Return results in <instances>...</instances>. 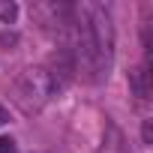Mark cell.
I'll return each mask as SVG.
<instances>
[{"label": "cell", "instance_id": "obj_1", "mask_svg": "<svg viewBox=\"0 0 153 153\" xmlns=\"http://www.w3.org/2000/svg\"><path fill=\"white\" fill-rule=\"evenodd\" d=\"M69 48L75 72L84 75V81L102 84L108 81L114 66V18L102 3H78L72 6L69 18Z\"/></svg>", "mask_w": 153, "mask_h": 153}, {"label": "cell", "instance_id": "obj_2", "mask_svg": "<svg viewBox=\"0 0 153 153\" xmlns=\"http://www.w3.org/2000/svg\"><path fill=\"white\" fill-rule=\"evenodd\" d=\"M60 90L63 87H60V81L54 78V75H51L48 66H30V69H24L18 78H15L12 99H15V105L24 114H39Z\"/></svg>", "mask_w": 153, "mask_h": 153}, {"label": "cell", "instance_id": "obj_3", "mask_svg": "<svg viewBox=\"0 0 153 153\" xmlns=\"http://www.w3.org/2000/svg\"><path fill=\"white\" fill-rule=\"evenodd\" d=\"M129 87H132V96L138 102H144L150 96V72H147V63L129 72Z\"/></svg>", "mask_w": 153, "mask_h": 153}, {"label": "cell", "instance_id": "obj_4", "mask_svg": "<svg viewBox=\"0 0 153 153\" xmlns=\"http://www.w3.org/2000/svg\"><path fill=\"white\" fill-rule=\"evenodd\" d=\"M15 18H18V3L0 0V24H15Z\"/></svg>", "mask_w": 153, "mask_h": 153}, {"label": "cell", "instance_id": "obj_5", "mask_svg": "<svg viewBox=\"0 0 153 153\" xmlns=\"http://www.w3.org/2000/svg\"><path fill=\"white\" fill-rule=\"evenodd\" d=\"M0 153H18V147H15V141L3 135V138H0Z\"/></svg>", "mask_w": 153, "mask_h": 153}, {"label": "cell", "instance_id": "obj_6", "mask_svg": "<svg viewBox=\"0 0 153 153\" xmlns=\"http://www.w3.org/2000/svg\"><path fill=\"white\" fill-rule=\"evenodd\" d=\"M141 138H144V144L153 141V120H144V126H141Z\"/></svg>", "mask_w": 153, "mask_h": 153}, {"label": "cell", "instance_id": "obj_7", "mask_svg": "<svg viewBox=\"0 0 153 153\" xmlns=\"http://www.w3.org/2000/svg\"><path fill=\"white\" fill-rule=\"evenodd\" d=\"M3 123H9V111H6L3 105H0V126H3Z\"/></svg>", "mask_w": 153, "mask_h": 153}]
</instances>
